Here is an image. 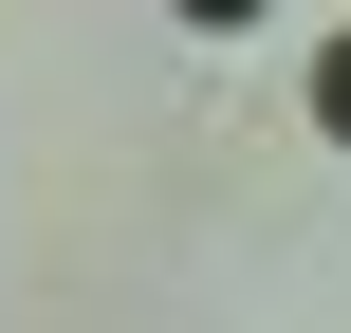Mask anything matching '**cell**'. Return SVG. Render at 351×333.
<instances>
[{
	"label": "cell",
	"instance_id": "6da1fadb",
	"mask_svg": "<svg viewBox=\"0 0 351 333\" xmlns=\"http://www.w3.org/2000/svg\"><path fill=\"white\" fill-rule=\"evenodd\" d=\"M315 130H333V148H351V37H333V56H315Z\"/></svg>",
	"mask_w": 351,
	"mask_h": 333
},
{
	"label": "cell",
	"instance_id": "7a4b0ae2",
	"mask_svg": "<svg viewBox=\"0 0 351 333\" xmlns=\"http://www.w3.org/2000/svg\"><path fill=\"white\" fill-rule=\"evenodd\" d=\"M185 19H259V0H185Z\"/></svg>",
	"mask_w": 351,
	"mask_h": 333
}]
</instances>
